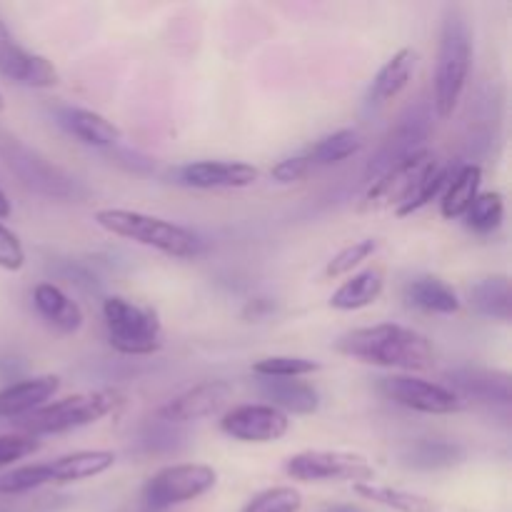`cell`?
Masks as SVG:
<instances>
[{
  "mask_svg": "<svg viewBox=\"0 0 512 512\" xmlns=\"http://www.w3.org/2000/svg\"><path fill=\"white\" fill-rule=\"evenodd\" d=\"M335 350L360 363L390 370H410V373H423L435 365V350L430 340L418 330L398 323L350 330L335 343Z\"/></svg>",
  "mask_w": 512,
  "mask_h": 512,
  "instance_id": "6da1fadb",
  "label": "cell"
},
{
  "mask_svg": "<svg viewBox=\"0 0 512 512\" xmlns=\"http://www.w3.org/2000/svg\"><path fill=\"white\" fill-rule=\"evenodd\" d=\"M470 65H473V33L460 8L450 5L445 10L440 28L438 65H435L433 108L440 118H450L458 108L463 90L468 85Z\"/></svg>",
  "mask_w": 512,
  "mask_h": 512,
  "instance_id": "7a4b0ae2",
  "label": "cell"
},
{
  "mask_svg": "<svg viewBox=\"0 0 512 512\" xmlns=\"http://www.w3.org/2000/svg\"><path fill=\"white\" fill-rule=\"evenodd\" d=\"M95 223L108 230L110 235L153 248L158 253L168 255V258L193 260L203 253V240H200L198 233L158 218V215L125 208H103L95 213Z\"/></svg>",
  "mask_w": 512,
  "mask_h": 512,
  "instance_id": "3957f363",
  "label": "cell"
},
{
  "mask_svg": "<svg viewBox=\"0 0 512 512\" xmlns=\"http://www.w3.org/2000/svg\"><path fill=\"white\" fill-rule=\"evenodd\" d=\"M125 403V393L118 388L90 390V393H75L55 403H45L43 408L33 410L30 415L18 420V433L30 438H43V435H60L70 430L95 425L105 415L115 413Z\"/></svg>",
  "mask_w": 512,
  "mask_h": 512,
  "instance_id": "277c9868",
  "label": "cell"
},
{
  "mask_svg": "<svg viewBox=\"0 0 512 512\" xmlns=\"http://www.w3.org/2000/svg\"><path fill=\"white\" fill-rule=\"evenodd\" d=\"M115 465L113 450H75L50 463L20 465L0 475V495H30L48 485H68L98 478Z\"/></svg>",
  "mask_w": 512,
  "mask_h": 512,
  "instance_id": "5b68a950",
  "label": "cell"
},
{
  "mask_svg": "<svg viewBox=\"0 0 512 512\" xmlns=\"http://www.w3.org/2000/svg\"><path fill=\"white\" fill-rule=\"evenodd\" d=\"M0 160L33 193L58 200H73L80 195V185L73 175L65 173L35 148L25 145L3 125H0Z\"/></svg>",
  "mask_w": 512,
  "mask_h": 512,
  "instance_id": "8992f818",
  "label": "cell"
},
{
  "mask_svg": "<svg viewBox=\"0 0 512 512\" xmlns=\"http://www.w3.org/2000/svg\"><path fill=\"white\" fill-rule=\"evenodd\" d=\"M110 348L123 355H153L163 348V325L148 305L113 295L103 303Z\"/></svg>",
  "mask_w": 512,
  "mask_h": 512,
  "instance_id": "52a82bcc",
  "label": "cell"
},
{
  "mask_svg": "<svg viewBox=\"0 0 512 512\" xmlns=\"http://www.w3.org/2000/svg\"><path fill=\"white\" fill-rule=\"evenodd\" d=\"M218 485V470L203 463L165 465L148 478L143 500L150 510H170L175 505L193 503Z\"/></svg>",
  "mask_w": 512,
  "mask_h": 512,
  "instance_id": "ba28073f",
  "label": "cell"
},
{
  "mask_svg": "<svg viewBox=\"0 0 512 512\" xmlns=\"http://www.w3.org/2000/svg\"><path fill=\"white\" fill-rule=\"evenodd\" d=\"M285 475L300 483H373L375 468L368 458L345 450H303L285 460Z\"/></svg>",
  "mask_w": 512,
  "mask_h": 512,
  "instance_id": "9c48e42d",
  "label": "cell"
},
{
  "mask_svg": "<svg viewBox=\"0 0 512 512\" xmlns=\"http://www.w3.org/2000/svg\"><path fill=\"white\" fill-rule=\"evenodd\" d=\"M430 128H433V110L425 103H415L405 110L398 118L395 128L385 135L383 145L375 150L373 160L365 168V180L375 183L385 170L398 165L400 160L410 158L418 150H425V140H428Z\"/></svg>",
  "mask_w": 512,
  "mask_h": 512,
  "instance_id": "30bf717a",
  "label": "cell"
},
{
  "mask_svg": "<svg viewBox=\"0 0 512 512\" xmlns=\"http://www.w3.org/2000/svg\"><path fill=\"white\" fill-rule=\"evenodd\" d=\"M378 390L400 408L415 410L425 415H450L465 408L463 398L453 390L430 380L413 378V375H388L380 378Z\"/></svg>",
  "mask_w": 512,
  "mask_h": 512,
  "instance_id": "8fae6325",
  "label": "cell"
},
{
  "mask_svg": "<svg viewBox=\"0 0 512 512\" xmlns=\"http://www.w3.org/2000/svg\"><path fill=\"white\" fill-rule=\"evenodd\" d=\"M220 430L238 443L268 445L288 435L290 418L268 403H245L225 410Z\"/></svg>",
  "mask_w": 512,
  "mask_h": 512,
  "instance_id": "7c38bea8",
  "label": "cell"
},
{
  "mask_svg": "<svg viewBox=\"0 0 512 512\" xmlns=\"http://www.w3.org/2000/svg\"><path fill=\"white\" fill-rule=\"evenodd\" d=\"M433 160L435 155H430L428 150H418V153H413L410 158L400 160L398 165L385 170L375 183H370L360 210H398L400 205L408 203V198L413 195V190L418 188L420 178H423L425 170L430 168Z\"/></svg>",
  "mask_w": 512,
  "mask_h": 512,
  "instance_id": "4fadbf2b",
  "label": "cell"
},
{
  "mask_svg": "<svg viewBox=\"0 0 512 512\" xmlns=\"http://www.w3.org/2000/svg\"><path fill=\"white\" fill-rule=\"evenodd\" d=\"M0 75L23 88H53L60 83L58 68L45 55L25 50L3 18H0Z\"/></svg>",
  "mask_w": 512,
  "mask_h": 512,
  "instance_id": "5bb4252c",
  "label": "cell"
},
{
  "mask_svg": "<svg viewBox=\"0 0 512 512\" xmlns=\"http://www.w3.org/2000/svg\"><path fill=\"white\" fill-rule=\"evenodd\" d=\"M230 400H233V385L228 380H203V383L193 385V388L183 390L173 400H168L158 410V418L175 425L198 423V420L223 413Z\"/></svg>",
  "mask_w": 512,
  "mask_h": 512,
  "instance_id": "9a60e30c",
  "label": "cell"
},
{
  "mask_svg": "<svg viewBox=\"0 0 512 512\" xmlns=\"http://www.w3.org/2000/svg\"><path fill=\"white\" fill-rule=\"evenodd\" d=\"M260 170L240 160H198V163L180 165L173 180L183 188L195 190H238L258 183Z\"/></svg>",
  "mask_w": 512,
  "mask_h": 512,
  "instance_id": "2e32d148",
  "label": "cell"
},
{
  "mask_svg": "<svg viewBox=\"0 0 512 512\" xmlns=\"http://www.w3.org/2000/svg\"><path fill=\"white\" fill-rule=\"evenodd\" d=\"M60 388L58 375H38L20 383L0 388V420L25 418L33 410L43 408Z\"/></svg>",
  "mask_w": 512,
  "mask_h": 512,
  "instance_id": "e0dca14e",
  "label": "cell"
},
{
  "mask_svg": "<svg viewBox=\"0 0 512 512\" xmlns=\"http://www.w3.org/2000/svg\"><path fill=\"white\" fill-rule=\"evenodd\" d=\"M453 393L460 398L483 400V403H510V375L500 373V370H485V368H460L448 373Z\"/></svg>",
  "mask_w": 512,
  "mask_h": 512,
  "instance_id": "ac0fdd59",
  "label": "cell"
},
{
  "mask_svg": "<svg viewBox=\"0 0 512 512\" xmlns=\"http://www.w3.org/2000/svg\"><path fill=\"white\" fill-rule=\"evenodd\" d=\"M258 393L285 415H310L320 405L318 390L300 378H258Z\"/></svg>",
  "mask_w": 512,
  "mask_h": 512,
  "instance_id": "d6986e66",
  "label": "cell"
},
{
  "mask_svg": "<svg viewBox=\"0 0 512 512\" xmlns=\"http://www.w3.org/2000/svg\"><path fill=\"white\" fill-rule=\"evenodd\" d=\"M415 73V50L413 48H400L383 68L378 70V75L370 83L368 95H365V103L370 108H383L390 100L398 98L405 88H408L410 78Z\"/></svg>",
  "mask_w": 512,
  "mask_h": 512,
  "instance_id": "ffe728a7",
  "label": "cell"
},
{
  "mask_svg": "<svg viewBox=\"0 0 512 512\" xmlns=\"http://www.w3.org/2000/svg\"><path fill=\"white\" fill-rule=\"evenodd\" d=\"M33 305L45 323L53 325L60 333H78L83 328V310L73 298L63 293L58 285L40 283L33 290Z\"/></svg>",
  "mask_w": 512,
  "mask_h": 512,
  "instance_id": "44dd1931",
  "label": "cell"
},
{
  "mask_svg": "<svg viewBox=\"0 0 512 512\" xmlns=\"http://www.w3.org/2000/svg\"><path fill=\"white\" fill-rule=\"evenodd\" d=\"M60 125L70 135H75L80 143L93 145V148H110V145H115L123 138V133H120V128L113 120H108L105 115L88 108L60 110Z\"/></svg>",
  "mask_w": 512,
  "mask_h": 512,
  "instance_id": "7402d4cb",
  "label": "cell"
},
{
  "mask_svg": "<svg viewBox=\"0 0 512 512\" xmlns=\"http://www.w3.org/2000/svg\"><path fill=\"white\" fill-rule=\"evenodd\" d=\"M405 298L413 308L425 310V313H438V315H453L460 310V295L450 283L435 275H423L408 283L405 288Z\"/></svg>",
  "mask_w": 512,
  "mask_h": 512,
  "instance_id": "603a6c76",
  "label": "cell"
},
{
  "mask_svg": "<svg viewBox=\"0 0 512 512\" xmlns=\"http://www.w3.org/2000/svg\"><path fill=\"white\" fill-rule=\"evenodd\" d=\"M385 288V273L380 268H365L345 280L333 295H330V308L335 310H360L373 305Z\"/></svg>",
  "mask_w": 512,
  "mask_h": 512,
  "instance_id": "cb8c5ba5",
  "label": "cell"
},
{
  "mask_svg": "<svg viewBox=\"0 0 512 512\" xmlns=\"http://www.w3.org/2000/svg\"><path fill=\"white\" fill-rule=\"evenodd\" d=\"M480 180H483V168L475 163L463 165L450 175L443 195H440V213L448 220H458L468 213L475 195L480 193Z\"/></svg>",
  "mask_w": 512,
  "mask_h": 512,
  "instance_id": "d4e9b609",
  "label": "cell"
},
{
  "mask_svg": "<svg viewBox=\"0 0 512 512\" xmlns=\"http://www.w3.org/2000/svg\"><path fill=\"white\" fill-rule=\"evenodd\" d=\"M470 305L480 315L510 323V280L508 275H490L470 288Z\"/></svg>",
  "mask_w": 512,
  "mask_h": 512,
  "instance_id": "484cf974",
  "label": "cell"
},
{
  "mask_svg": "<svg viewBox=\"0 0 512 512\" xmlns=\"http://www.w3.org/2000/svg\"><path fill=\"white\" fill-rule=\"evenodd\" d=\"M360 148H363V138H360L358 130L343 128L325 135L323 140H318V143L305 153V158L310 160L313 168H330V165H338L343 163V160L358 155Z\"/></svg>",
  "mask_w": 512,
  "mask_h": 512,
  "instance_id": "4316f807",
  "label": "cell"
},
{
  "mask_svg": "<svg viewBox=\"0 0 512 512\" xmlns=\"http://www.w3.org/2000/svg\"><path fill=\"white\" fill-rule=\"evenodd\" d=\"M355 493L365 500L385 505V508L395 512H438V505L430 498L418 493H408L400 488H388V485H375V483H358L353 485Z\"/></svg>",
  "mask_w": 512,
  "mask_h": 512,
  "instance_id": "83f0119b",
  "label": "cell"
},
{
  "mask_svg": "<svg viewBox=\"0 0 512 512\" xmlns=\"http://www.w3.org/2000/svg\"><path fill=\"white\" fill-rule=\"evenodd\" d=\"M460 458H463V450L458 445L445 443V440H423L408 450L405 463L418 470H440L460 463Z\"/></svg>",
  "mask_w": 512,
  "mask_h": 512,
  "instance_id": "f1b7e54d",
  "label": "cell"
},
{
  "mask_svg": "<svg viewBox=\"0 0 512 512\" xmlns=\"http://www.w3.org/2000/svg\"><path fill=\"white\" fill-rule=\"evenodd\" d=\"M468 218V228L475 233H493L503 225L505 218V200L498 190H485V193L475 195L473 205L465 213Z\"/></svg>",
  "mask_w": 512,
  "mask_h": 512,
  "instance_id": "f546056e",
  "label": "cell"
},
{
  "mask_svg": "<svg viewBox=\"0 0 512 512\" xmlns=\"http://www.w3.org/2000/svg\"><path fill=\"white\" fill-rule=\"evenodd\" d=\"M448 180H450V170L445 168V165H440L438 160H433V163H430V168L425 170L423 178H420L418 188H415L413 195L408 198V203L400 205L395 213H398L400 218H405V215L415 213V210H420V208H425L430 200H435L438 195H443Z\"/></svg>",
  "mask_w": 512,
  "mask_h": 512,
  "instance_id": "4dcf8cb0",
  "label": "cell"
},
{
  "mask_svg": "<svg viewBox=\"0 0 512 512\" xmlns=\"http://www.w3.org/2000/svg\"><path fill=\"white\" fill-rule=\"evenodd\" d=\"M320 363L298 355H270V358L253 363V373L258 378H305L310 373H318Z\"/></svg>",
  "mask_w": 512,
  "mask_h": 512,
  "instance_id": "1f68e13d",
  "label": "cell"
},
{
  "mask_svg": "<svg viewBox=\"0 0 512 512\" xmlns=\"http://www.w3.org/2000/svg\"><path fill=\"white\" fill-rule=\"evenodd\" d=\"M300 508H303V493L290 485H278L253 495L240 512H300Z\"/></svg>",
  "mask_w": 512,
  "mask_h": 512,
  "instance_id": "d6a6232c",
  "label": "cell"
},
{
  "mask_svg": "<svg viewBox=\"0 0 512 512\" xmlns=\"http://www.w3.org/2000/svg\"><path fill=\"white\" fill-rule=\"evenodd\" d=\"M375 253H378V240H358V243L348 245V248H343L328 260V265H325V278H343V275H350L358 265L373 258Z\"/></svg>",
  "mask_w": 512,
  "mask_h": 512,
  "instance_id": "836d02e7",
  "label": "cell"
},
{
  "mask_svg": "<svg viewBox=\"0 0 512 512\" xmlns=\"http://www.w3.org/2000/svg\"><path fill=\"white\" fill-rule=\"evenodd\" d=\"M68 503L60 495H0V512H58Z\"/></svg>",
  "mask_w": 512,
  "mask_h": 512,
  "instance_id": "e575fe53",
  "label": "cell"
},
{
  "mask_svg": "<svg viewBox=\"0 0 512 512\" xmlns=\"http://www.w3.org/2000/svg\"><path fill=\"white\" fill-rule=\"evenodd\" d=\"M38 450H40L38 438H30V435H23V433L0 435V470L18 463V460L28 458V455L38 453Z\"/></svg>",
  "mask_w": 512,
  "mask_h": 512,
  "instance_id": "d590c367",
  "label": "cell"
},
{
  "mask_svg": "<svg viewBox=\"0 0 512 512\" xmlns=\"http://www.w3.org/2000/svg\"><path fill=\"white\" fill-rule=\"evenodd\" d=\"M25 265V250L20 245L18 235L0 223V268L8 273H18Z\"/></svg>",
  "mask_w": 512,
  "mask_h": 512,
  "instance_id": "8d00e7d4",
  "label": "cell"
},
{
  "mask_svg": "<svg viewBox=\"0 0 512 512\" xmlns=\"http://www.w3.org/2000/svg\"><path fill=\"white\" fill-rule=\"evenodd\" d=\"M310 170H313V165H310V160L305 155H293V158H285L280 163H275L273 170H270V178L280 185H290L303 180Z\"/></svg>",
  "mask_w": 512,
  "mask_h": 512,
  "instance_id": "74e56055",
  "label": "cell"
},
{
  "mask_svg": "<svg viewBox=\"0 0 512 512\" xmlns=\"http://www.w3.org/2000/svg\"><path fill=\"white\" fill-rule=\"evenodd\" d=\"M10 213H13V208H10V200H8V195H5V190L0 188V220L10 218Z\"/></svg>",
  "mask_w": 512,
  "mask_h": 512,
  "instance_id": "f35d334b",
  "label": "cell"
},
{
  "mask_svg": "<svg viewBox=\"0 0 512 512\" xmlns=\"http://www.w3.org/2000/svg\"><path fill=\"white\" fill-rule=\"evenodd\" d=\"M325 512H363V510L355 508V505H335V508H328Z\"/></svg>",
  "mask_w": 512,
  "mask_h": 512,
  "instance_id": "ab89813d",
  "label": "cell"
},
{
  "mask_svg": "<svg viewBox=\"0 0 512 512\" xmlns=\"http://www.w3.org/2000/svg\"><path fill=\"white\" fill-rule=\"evenodd\" d=\"M5 110V100H3V93H0V113Z\"/></svg>",
  "mask_w": 512,
  "mask_h": 512,
  "instance_id": "60d3db41",
  "label": "cell"
}]
</instances>
